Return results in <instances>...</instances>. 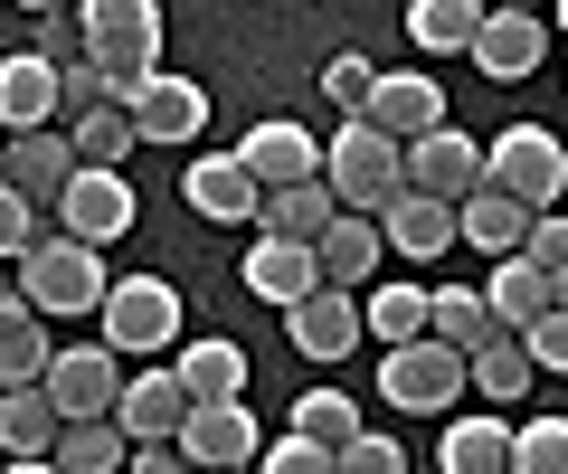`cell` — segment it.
Wrapping results in <instances>:
<instances>
[{
	"instance_id": "cell-27",
	"label": "cell",
	"mask_w": 568,
	"mask_h": 474,
	"mask_svg": "<svg viewBox=\"0 0 568 474\" xmlns=\"http://www.w3.org/2000/svg\"><path fill=\"white\" fill-rule=\"evenodd\" d=\"M332 219H342V209H332L323 181H294V190H265L256 200V238H294V248H313Z\"/></svg>"
},
{
	"instance_id": "cell-36",
	"label": "cell",
	"mask_w": 568,
	"mask_h": 474,
	"mask_svg": "<svg viewBox=\"0 0 568 474\" xmlns=\"http://www.w3.org/2000/svg\"><path fill=\"white\" fill-rule=\"evenodd\" d=\"M294 436H313V446H351L361 436V399H342V390H304L294 399Z\"/></svg>"
},
{
	"instance_id": "cell-20",
	"label": "cell",
	"mask_w": 568,
	"mask_h": 474,
	"mask_svg": "<svg viewBox=\"0 0 568 474\" xmlns=\"http://www.w3.org/2000/svg\"><path fill=\"white\" fill-rule=\"evenodd\" d=\"M379 248L398 256V266H407V256H446V248H455V209H446V200H417V190H398V200L379 209Z\"/></svg>"
},
{
	"instance_id": "cell-46",
	"label": "cell",
	"mask_w": 568,
	"mask_h": 474,
	"mask_svg": "<svg viewBox=\"0 0 568 474\" xmlns=\"http://www.w3.org/2000/svg\"><path fill=\"white\" fill-rule=\"evenodd\" d=\"M10 474H58V465H48V455H20V465H10Z\"/></svg>"
},
{
	"instance_id": "cell-17",
	"label": "cell",
	"mask_w": 568,
	"mask_h": 474,
	"mask_svg": "<svg viewBox=\"0 0 568 474\" xmlns=\"http://www.w3.org/2000/svg\"><path fill=\"white\" fill-rule=\"evenodd\" d=\"M171 380L190 390V409H227V399H246V351L219 342V332H200V342L171 351Z\"/></svg>"
},
{
	"instance_id": "cell-42",
	"label": "cell",
	"mask_w": 568,
	"mask_h": 474,
	"mask_svg": "<svg viewBox=\"0 0 568 474\" xmlns=\"http://www.w3.org/2000/svg\"><path fill=\"white\" fill-rule=\"evenodd\" d=\"M256 474H332V455L313 446V436H275V446L256 455Z\"/></svg>"
},
{
	"instance_id": "cell-12",
	"label": "cell",
	"mask_w": 568,
	"mask_h": 474,
	"mask_svg": "<svg viewBox=\"0 0 568 474\" xmlns=\"http://www.w3.org/2000/svg\"><path fill=\"white\" fill-rule=\"evenodd\" d=\"M465 58L484 67L493 85H521L530 67L549 58V10H484V29H474Z\"/></svg>"
},
{
	"instance_id": "cell-33",
	"label": "cell",
	"mask_w": 568,
	"mask_h": 474,
	"mask_svg": "<svg viewBox=\"0 0 568 474\" xmlns=\"http://www.w3.org/2000/svg\"><path fill=\"white\" fill-rule=\"evenodd\" d=\"M58 446V409L48 390H0V455L20 465V455H48Z\"/></svg>"
},
{
	"instance_id": "cell-5",
	"label": "cell",
	"mask_w": 568,
	"mask_h": 474,
	"mask_svg": "<svg viewBox=\"0 0 568 474\" xmlns=\"http://www.w3.org/2000/svg\"><path fill=\"white\" fill-rule=\"evenodd\" d=\"M48 409H58V427H85V417H114V399H123V361L104 342H67V351H48Z\"/></svg>"
},
{
	"instance_id": "cell-1",
	"label": "cell",
	"mask_w": 568,
	"mask_h": 474,
	"mask_svg": "<svg viewBox=\"0 0 568 474\" xmlns=\"http://www.w3.org/2000/svg\"><path fill=\"white\" fill-rule=\"evenodd\" d=\"M10 266H20V304H39L48 323H58V313H95L104 285H114V275H104V248H85L67 228H39Z\"/></svg>"
},
{
	"instance_id": "cell-16",
	"label": "cell",
	"mask_w": 568,
	"mask_h": 474,
	"mask_svg": "<svg viewBox=\"0 0 568 474\" xmlns=\"http://www.w3.org/2000/svg\"><path fill=\"white\" fill-rule=\"evenodd\" d=\"M284 332H294L304 361H351V351H361V304H351L342 285H313L304 304H284Z\"/></svg>"
},
{
	"instance_id": "cell-2",
	"label": "cell",
	"mask_w": 568,
	"mask_h": 474,
	"mask_svg": "<svg viewBox=\"0 0 568 474\" xmlns=\"http://www.w3.org/2000/svg\"><path fill=\"white\" fill-rule=\"evenodd\" d=\"M95 342L114 351V361H152V351L181 342V294H171V275H114L95 304Z\"/></svg>"
},
{
	"instance_id": "cell-40",
	"label": "cell",
	"mask_w": 568,
	"mask_h": 474,
	"mask_svg": "<svg viewBox=\"0 0 568 474\" xmlns=\"http://www.w3.org/2000/svg\"><path fill=\"white\" fill-rule=\"evenodd\" d=\"M521 256H530L540 275H559V266H568V209H540V219L521 228Z\"/></svg>"
},
{
	"instance_id": "cell-4",
	"label": "cell",
	"mask_w": 568,
	"mask_h": 474,
	"mask_svg": "<svg viewBox=\"0 0 568 474\" xmlns=\"http://www.w3.org/2000/svg\"><path fill=\"white\" fill-rule=\"evenodd\" d=\"M484 181L540 219V209H559V190H568V143L549 124H511V133L484 143Z\"/></svg>"
},
{
	"instance_id": "cell-10",
	"label": "cell",
	"mask_w": 568,
	"mask_h": 474,
	"mask_svg": "<svg viewBox=\"0 0 568 474\" xmlns=\"http://www.w3.org/2000/svg\"><path fill=\"white\" fill-rule=\"evenodd\" d=\"M123 124H133V143H200V124H209V95L190 77H171V67H152L142 77V95L123 104Z\"/></svg>"
},
{
	"instance_id": "cell-22",
	"label": "cell",
	"mask_w": 568,
	"mask_h": 474,
	"mask_svg": "<svg viewBox=\"0 0 568 474\" xmlns=\"http://www.w3.org/2000/svg\"><path fill=\"white\" fill-rule=\"evenodd\" d=\"M313 256H323V285H342V294H361L369 275L388 266V248H379V219H351V209H342V219H332L323 238H313Z\"/></svg>"
},
{
	"instance_id": "cell-38",
	"label": "cell",
	"mask_w": 568,
	"mask_h": 474,
	"mask_svg": "<svg viewBox=\"0 0 568 474\" xmlns=\"http://www.w3.org/2000/svg\"><path fill=\"white\" fill-rule=\"evenodd\" d=\"M332 474H407V455H398V436L361 427L351 446H332Z\"/></svg>"
},
{
	"instance_id": "cell-25",
	"label": "cell",
	"mask_w": 568,
	"mask_h": 474,
	"mask_svg": "<svg viewBox=\"0 0 568 474\" xmlns=\"http://www.w3.org/2000/svg\"><path fill=\"white\" fill-rule=\"evenodd\" d=\"M521 228H530V209L521 200H503V190H474V200H455V238H465L474 256H521Z\"/></svg>"
},
{
	"instance_id": "cell-14",
	"label": "cell",
	"mask_w": 568,
	"mask_h": 474,
	"mask_svg": "<svg viewBox=\"0 0 568 474\" xmlns=\"http://www.w3.org/2000/svg\"><path fill=\"white\" fill-rule=\"evenodd\" d=\"M237 162H246V181L256 190H294V181H323V143H313L304 124H246V143H237Z\"/></svg>"
},
{
	"instance_id": "cell-15",
	"label": "cell",
	"mask_w": 568,
	"mask_h": 474,
	"mask_svg": "<svg viewBox=\"0 0 568 474\" xmlns=\"http://www.w3.org/2000/svg\"><path fill=\"white\" fill-rule=\"evenodd\" d=\"M351 124H369V133H388V143H417V133H436L446 124V95H436V77H379L369 85V104L351 114Z\"/></svg>"
},
{
	"instance_id": "cell-41",
	"label": "cell",
	"mask_w": 568,
	"mask_h": 474,
	"mask_svg": "<svg viewBox=\"0 0 568 474\" xmlns=\"http://www.w3.org/2000/svg\"><path fill=\"white\" fill-rule=\"evenodd\" d=\"M521 351H530V371H559L568 380V313H540V323L521 332Z\"/></svg>"
},
{
	"instance_id": "cell-9",
	"label": "cell",
	"mask_w": 568,
	"mask_h": 474,
	"mask_svg": "<svg viewBox=\"0 0 568 474\" xmlns=\"http://www.w3.org/2000/svg\"><path fill=\"white\" fill-rule=\"evenodd\" d=\"M48 219H58L67 238H85V248H114L123 228H133V181H123V171H85V162H77V181L58 190Z\"/></svg>"
},
{
	"instance_id": "cell-44",
	"label": "cell",
	"mask_w": 568,
	"mask_h": 474,
	"mask_svg": "<svg viewBox=\"0 0 568 474\" xmlns=\"http://www.w3.org/2000/svg\"><path fill=\"white\" fill-rule=\"evenodd\" d=\"M123 474H200V465L181 455V436H152V446H133V455H123Z\"/></svg>"
},
{
	"instance_id": "cell-32",
	"label": "cell",
	"mask_w": 568,
	"mask_h": 474,
	"mask_svg": "<svg viewBox=\"0 0 568 474\" xmlns=\"http://www.w3.org/2000/svg\"><path fill=\"white\" fill-rule=\"evenodd\" d=\"M123 455H133V436H123L114 417H85V427H58L48 465L58 474H123Z\"/></svg>"
},
{
	"instance_id": "cell-23",
	"label": "cell",
	"mask_w": 568,
	"mask_h": 474,
	"mask_svg": "<svg viewBox=\"0 0 568 474\" xmlns=\"http://www.w3.org/2000/svg\"><path fill=\"white\" fill-rule=\"evenodd\" d=\"M58 124V67L29 48V58H0V133H39Z\"/></svg>"
},
{
	"instance_id": "cell-26",
	"label": "cell",
	"mask_w": 568,
	"mask_h": 474,
	"mask_svg": "<svg viewBox=\"0 0 568 474\" xmlns=\"http://www.w3.org/2000/svg\"><path fill=\"white\" fill-rule=\"evenodd\" d=\"M484 313L503 332H530L549 313V275L530 266V256H493V275H484Z\"/></svg>"
},
{
	"instance_id": "cell-24",
	"label": "cell",
	"mask_w": 568,
	"mask_h": 474,
	"mask_svg": "<svg viewBox=\"0 0 568 474\" xmlns=\"http://www.w3.org/2000/svg\"><path fill=\"white\" fill-rule=\"evenodd\" d=\"M48 313L20 304V294H0V390H39L48 380Z\"/></svg>"
},
{
	"instance_id": "cell-3",
	"label": "cell",
	"mask_w": 568,
	"mask_h": 474,
	"mask_svg": "<svg viewBox=\"0 0 568 474\" xmlns=\"http://www.w3.org/2000/svg\"><path fill=\"white\" fill-rule=\"evenodd\" d=\"M323 190H332V209H351V219H379V209L407 190V162H398L388 133L342 124V133H332V152H323Z\"/></svg>"
},
{
	"instance_id": "cell-37",
	"label": "cell",
	"mask_w": 568,
	"mask_h": 474,
	"mask_svg": "<svg viewBox=\"0 0 568 474\" xmlns=\"http://www.w3.org/2000/svg\"><path fill=\"white\" fill-rule=\"evenodd\" d=\"M511 474H568V417H530V427H511Z\"/></svg>"
},
{
	"instance_id": "cell-34",
	"label": "cell",
	"mask_w": 568,
	"mask_h": 474,
	"mask_svg": "<svg viewBox=\"0 0 568 474\" xmlns=\"http://www.w3.org/2000/svg\"><path fill=\"white\" fill-rule=\"evenodd\" d=\"M67 152H77L85 171H123V152H133L123 104H85V114H67Z\"/></svg>"
},
{
	"instance_id": "cell-6",
	"label": "cell",
	"mask_w": 568,
	"mask_h": 474,
	"mask_svg": "<svg viewBox=\"0 0 568 474\" xmlns=\"http://www.w3.org/2000/svg\"><path fill=\"white\" fill-rule=\"evenodd\" d=\"M379 399L388 409H455L465 399V351H446V342L379 351Z\"/></svg>"
},
{
	"instance_id": "cell-13",
	"label": "cell",
	"mask_w": 568,
	"mask_h": 474,
	"mask_svg": "<svg viewBox=\"0 0 568 474\" xmlns=\"http://www.w3.org/2000/svg\"><path fill=\"white\" fill-rule=\"evenodd\" d=\"M85 58H162V0H77Z\"/></svg>"
},
{
	"instance_id": "cell-29",
	"label": "cell",
	"mask_w": 568,
	"mask_h": 474,
	"mask_svg": "<svg viewBox=\"0 0 568 474\" xmlns=\"http://www.w3.org/2000/svg\"><path fill=\"white\" fill-rule=\"evenodd\" d=\"M465 380H474V390L493 399V409H511V399H521V390H530L540 371H530L521 332H493V342H474V351H465Z\"/></svg>"
},
{
	"instance_id": "cell-31",
	"label": "cell",
	"mask_w": 568,
	"mask_h": 474,
	"mask_svg": "<svg viewBox=\"0 0 568 474\" xmlns=\"http://www.w3.org/2000/svg\"><path fill=\"white\" fill-rule=\"evenodd\" d=\"M474 29H484V0H407V39L426 58H465Z\"/></svg>"
},
{
	"instance_id": "cell-48",
	"label": "cell",
	"mask_w": 568,
	"mask_h": 474,
	"mask_svg": "<svg viewBox=\"0 0 568 474\" xmlns=\"http://www.w3.org/2000/svg\"><path fill=\"white\" fill-rule=\"evenodd\" d=\"M549 29H568V0H549Z\"/></svg>"
},
{
	"instance_id": "cell-18",
	"label": "cell",
	"mask_w": 568,
	"mask_h": 474,
	"mask_svg": "<svg viewBox=\"0 0 568 474\" xmlns=\"http://www.w3.org/2000/svg\"><path fill=\"white\" fill-rule=\"evenodd\" d=\"M181 190H190V209H200V219H219V228H246V219H256V200H265V190L246 181L237 152H200Z\"/></svg>"
},
{
	"instance_id": "cell-7",
	"label": "cell",
	"mask_w": 568,
	"mask_h": 474,
	"mask_svg": "<svg viewBox=\"0 0 568 474\" xmlns=\"http://www.w3.org/2000/svg\"><path fill=\"white\" fill-rule=\"evenodd\" d=\"M181 455L200 474H256V455H265L256 409H246V399H227V409H190L181 417Z\"/></svg>"
},
{
	"instance_id": "cell-43",
	"label": "cell",
	"mask_w": 568,
	"mask_h": 474,
	"mask_svg": "<svg viewBox=\"0 0 568 474\" xmlns=\"http://www.w3.org/2000/svg\"><path fill=\"white\" fill-rule=\"evenodd\" d=\"M39 228H48V219H39V209H29L10 181H0V266H10V256H20L29 238H39Z\"/></svg>"
},
{
	"instance_id": "cell-30",
	"label": "cell",
	"mask_w": 568,
	"mask_h": 474,
	"mask_svg": "<svg viewBox=\"0 0 568 474\" xmlns=\"http://www.w3.org/2000/svg\"><path fill=\"white\" fill-rule=\"evenodd\" d=\"M493 313H484V285H436L426 294V342H446V351H474V342H493Z\"/></svg>"
},
{
	"instance_id": "cell-8",
	"label": "cell",
	"mask_w": 568,
	"mask_h": 474,
	"mask_svg": "<svg viewBox=\"0 0 568 474\" xmlns=\"http://www.w3.org/2000/svg\"><path fill=\"white\" fill-rule=\"evenodd\" d=\"M398 162H407V190H417V200H446V209H455V200L484 190V152H474V133H455V124L417 133Z\"/></svg>"
},
{
	"instance_id": "cell-35",
	"label": "cell",
	"mask_w": 568,
	"mask_h": 474,
	"mask_svg": "<svg viewBox=\"0 0 568 474\" xmlns=\"http://www.w3.org/2000/svg\"><path fill=\"white\" fill-rule=\"evenodd\" d=\"M369 332H379L388 351H398V342H426V285H379V294L361 304V342H369Z\"/></svg>"
},
{
	"instance_id": "cell-11",
	"label": "cell",
	"mask_w": 568,
	"mask_h": 474,
	"mask_svg": "<svg viewBox=\"0 0 568 474\" xmlns=\"http://www.w3.org/2000/svg\"><path fill=\"white\" fill-rule=\"evenodd\" d=\"M0 181L20 190L29 209H58V190L77 181V152H67V124H39V133H10V143H0Z\"/></svg>"
},
{
	"instance_id": "cell-28",
	"label": "cell",
	"mask_w": 568,
	"mask_h": 474,
	"mask_svg": "<svg viewBox=\"0 0 568 474\" xmlns=\"http://www.w3.org/2000/svg\"><path fill=\"white\" fill-rule=\"evenodd\" d=\"M436 465H446V474H511V427H503V417H484V409L455 417L446 446H436Z\"/></svg>"
},
{
	"instance_id": "cell-21",
	"label": "cell",
	"mask_w": 568,
	"mask_h": 474,
	"mask_svg": "<svg viewBox=\"0 0 568 474\" xmlns=\"http://www.w3.org/2000/svg\"><path fill=\"white\" fill-rule=\"evenodd\" d=\"M181 417H190V390H181L171 371L123 380V399H114V427L133 436V446H152V436H181Z\"/></svg>"
},
{
	"instance_id": "cell-47",
	"label": "cell",
	"mask_w": 568,
	"mask_h": 474,
	"mask_svg": "<svg viewBox=\"0 0 568 474\" xmlns=\"http://www.w3.org/2000/svg\"><path fill=\"white\" fill-rule=\"evenodd\" d=\"M484 10H540V0H484Z\"/></svg>"
},
{
	"instance_id": "cell-39",
	"label": "cell",
	"mask_w": 568,
	"mask_h": 474,
	"mask_svg": "<svg viewBox=\"0 0 568 474\" xmlns=\"http://www.w3.org/2000/svg\"><path fill=\"white\" fill-rule=\"evenodd\" d=\"M369 85H379V67H369V58H332L323 67V104H342V124L369 104Z\"/></svg>"
},
{
	"instance_id": "cell-45",
	"label": "cell",
	"mask_w": 568,
	"mask_h": 474,
	"mask_svg": "<svg viewBox=\"0 0 568 474\" xmlns=\"http://www.w3.org/2000/svg\"><path fill=\"white\" fill-rule=\"evenodd\" d=\"M549 313H568V266H559V275H549Z\"/></svg>"
},
{
	"instance_id": "cell-19",
	"label": "cell",
	"mask_w": 568,
	"mask_h": 474,
	"mask_svg": "<svg viewBox=\"0 0 568 474\" xmlns=\"http://www.w3.org/2000/svg\"><path fill=\"white\" fill-rule=\"evenodd\" d=\"M323 285V256L313 248H294V238H256V256H246V294H256V304H304V294Z\"/></svg>"
},
{
	"instance_id": "cell-49",
	"label": "cell",
	"mask_w": 568,
	"mask_h": 474,
	"mask_svg": "<svg viewBox=\"0 0 568 474\" xmlns=\"http://www.w3.org/2000/svg\"><path fill=\"white\" fill-rule=\"evenodd\" d=\"M20 10H58V0H20Z\"/></svg>"
}]
</instances>
